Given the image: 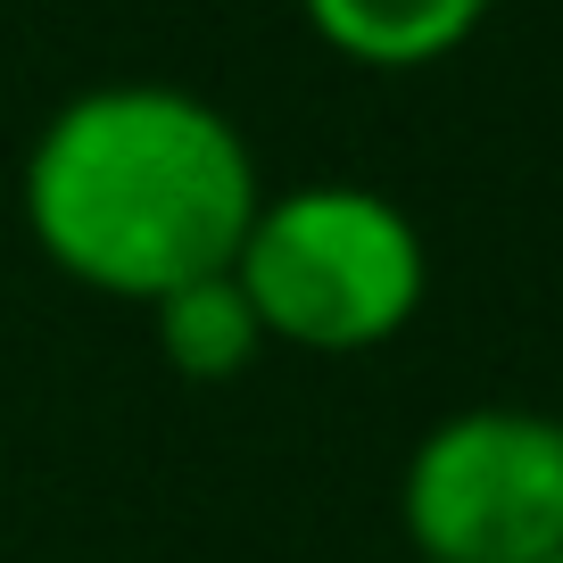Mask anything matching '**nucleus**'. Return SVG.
I'll return each instance as SVG.
<instances>
[{"mask_svg":"<svg viewBox=\"0 0 563 563\" xmlns=\"http://www.w3.org/2000/svg\"><path fill=\"white\" fill-rule=\"evenodd\" d=\"M257 150L183 84H84L42 117L18 166V216L34 249L124 307H158L183 282L232 274L257 224Z\"/></svg>","mask_w":563,"mask_h":563,"instance_id":"f257e3e1","label":"nucleus"},{"mask_svg":"<svg viewBox=\"0 0 563 563\" xmlns=\"http://www.w3.org/2000/svg\"><path fill=\"white\" fill-rule=\"evenodd\" d=\"M232 282L257 307L265 349L373 356L431 299V241L389 191L307 183V191L257 199Z\"/></svg>","mask_w":563,"mask_h":563,"instance_id":"f03ea898","label":"nucleus"},{"mask_svg":"<svg viewBox=\"0 0 563 563\" xmlns=\"http://www.w3.org/2000/svg\"><path fill=\"white\" fill-rule=\"evenodd\" d=\"M398 530L422 563H539L563 547V415L456 406L406 448Z\"/></svg>","mask_w":563,"mask_h":563,"instance_id":"7ed1b4c3","label":"nucleus"},{"mask_svg":"<svg viewBox=\"0 0 563 563\" xmlns=\"http://www.w3.org/2000/svg\"><path fill=\"white\" fill-rule=\"evenodd\" d=\"M489 9L497 0H299L307 34L332 58L373 75H415V67L456 58L489 25Z\"/></svg>","mask_w":563,"mask_h":563,"instance_id":"20e7f679","label":"nucleus"},{"mask_svg":"<svg viewBox=\"0 0 563 563\" xmlns=\"http://www.w3.org/2000/svg\"><path fill=\"white\" fill-rule=\"evenodd\" d=\"M141 316L158 332L166 373H183V382H241V373L265 356V323H257V307L241 299L232 274L183 282V290H166V299L141 307Z\"/></svg>","mask_w":563,"mask_h":563,"instance_id":"39448f33","label":"nucleus"},{"mask_svg":"<svg viewBox=\"0 0 563 563\" xmlns=\"http://www.w3.org/2000/svg\"><path fill=\"white\" fill-rule=\"evenodd\" d=\"M539 563H563V547H555V555H539Z\"/></svg>","mask_w":563,"mask_h":563,"instance_id":"423d86ee","label":"nucleus"}]
</instances>
